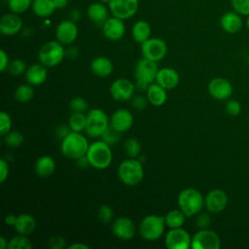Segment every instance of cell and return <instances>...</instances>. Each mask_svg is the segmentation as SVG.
<instances>
[{
    "instance_id": "cell-1",
    "label": "cell",
    "mask_w": 249,
    "mask_h": 249,
    "mask_svg": "<svg viewBox=\"0 0 249 249\" xmlns=\"http://www.w3.org/2000/svg\"><path fill=\"white\" fill-rule=\"evenodd\" d=\"M89 146L88 140L81 132L71 131L61 140L60 150L65 158L79 160L80 158L86 156Z\"/></svg>"
},
{
    "instance_id": "cell-2",
    "label": "cell",
    "mask_w": 249,
    "mask_h": 249,
    "mask_svg": "<svg viewBox=\"0 0 249 249\" xmlns=\"http://www.w3.org/2000/svg\"><path fill=\"white\" fill-rule=\"evenodd\" d=\"M204 205V197L201 193L194 188H187L182 190L178 195L179 209L187 217L198 214Z\"/></svg>"
},
{
    "instance_id": "cell-3",
    "label": "cell",
    "mask_w": 249,
    "mask_h": 249,
    "mask_svg": "<svg viewBox=\"0 0 249 249\" xmlns=\"http://www.w3.org/2000/svg\"><path fill=\"white\" fill-rule=\"evenodd\" d=\"M86 156L89 160V164L96 169L107 168L113 159L110 145L102 140L91 143L89 146Z\"/></svg>"
},
{
    "instance_id": "cell-4",
    "label": "cell",
    "mask_w": 249,
    "mask_h": 249,
    "mask_svg": "<svg viewBox=\"0 0 249 249\" xmlns=\"http://www.w3.org/2000/svg\"><path fill=\"white\" fill-rule=\"evenodd\" d=\"M159 68L156 61L143 57L135 66V80L136 88L141 90H147L148 87L156 81Z\"/></svg>"
},
{
    "instance_id": "cell-5",
    "label": "cell",
    "mask_w": 249,
    "mask_h": 249,
    "mask_svg": "<svg viewBox=\"0 0 249 249\" xmlns=\"http://www.w3.org/2000/svg\"><path fill=\"white\" fill-rule=\"evenodd\" d=\"M120 180L126 186H136L144 177V169L141 162L135 159L123 160L118 168Z\"/></svg>"
},
{
    "instance_id": "cell-6",
    "label": "cell",
    "mask_w": 249,
    "mask_h": 249,
    "mask_svg": "<svg viewBox=\"0 0 249 249\" xmlns=\"http://www.w3.org/2000/svg\"><path fill=\"white\" fill-rule=\"evenodd\" d=\"M65 54V50L60 42L49 41L40 48L38 59L46 67H53L62 61Z\"/></svg>"
},
{
    "instance_id": "cell-7",
    "label": "cell",
    "mask_w": 249,
    "mask_h": 249,
    "mask_svg": "<svg viewBox=\"0 0 249 249\" xmlns=\"http://www.w3.org/2000/svg\"><path fill=\"white\" fill-rule=\"evenodd\" d=\"M164 226V216L147 215L139 224V233L146 240H157L162 235Z\"/></svg>"
},
{
    "instance_id": "cell-8",
    "label": "cell",
    "mask_w": 249,
    "mask_h": 249,
    "mask_svg": "<svg viewBox=\"0 0 249 249\" xmlns=\"http://www.w3.org/2000/svg\"><path fill=\"white\" fill-rule=\"evenodd\" d=\"M109 125V119L103 110L93 108L88 111L86 132L89 136L100 137Z\"/></svg>"
},
{
    "instance_id": "cell-9",
    "label": "cell",
    "mask_w": 249,
    "mask_h": 249,
    "mask_svg": "<svg viewBox=\"0 0 249 249\" xmlns=\"http://www.w3.org/2000/svg\"><path fill=\"white\" fill-rule=\"evenodd\" d=\"M220 247V236L214 231L202 229L197 231L192 237L191 248L193 249H219Z\"/></svg>"
},
{
    "instance_id": "cell-10",
    "label": "cell",
    "mask_w": 249,
    "mask_h": 249,
    "mask_svg": "<svg viewBox=\"0 0 249 249\" xmlns=\"http://www.w3.org/2000/svg\"><path fill=\"white\" fill-rule=\"evenodd\" d=\"M141 53L143 57L157 62L166 55L167 46L160 38H149L141 44Z\"/></svg>"
},
{
    "instance_id": "cell-11",
    "label": "cell",
    "mask_w": 249,
    "mask_h": 249,
    "mask_svg": "<svg viewBox=\"0 0 249 249\" xmlns=\"http://www.w3.org/2000/svg\"><path fill=\"white\" fill-rule=\"evenodd\" d=\"M164 243L168 249H188L191 247L192 237L182 228L170 229L165 234Z\"/></svg>"
},
{
    "instance_id": "cell-12",
    "label": "cell",
    "mask_w": 249,
    "mask_h": 249,
    "mask_svg": "<svg viewBox=\"0 0 249 249\" xmlns=\"http://www.w3.org/2000/svg\"><path fill=\"white\" fill-rule=\"evenodd\" d=\"M109 10L114 17L127 19L133 17L138 10V0H111Z\"/></svg>"
},
{
    "instance_id": "cell-13",
    "label": "cell",
    "mask_w": 249,
    "mask_h": 249,
    "mask_svg": "<svg viewBox=\"0 0 249 249\" xmlns=\"http://www.w3.org/2000/svg\"><path fill=\"white\" fill-rule=\"evenodd\" d=\"M134 88L135 86L131 81L124 78H120L112 83L110 87V93L117 101H126L132 97Z\"/></svg>"
},
{
    "instance_id": "cell-14",
    "label": "cell",
    "mask_w": 249,
    "mask_h": 249,
    "mask_svg": "<svg viewBox=\"0 0 249 249\" xmlns=\"http://www.w3.org/2000/svg\"><path fill=\"white\" fill-rule=\"evenodd\" d=\"M209 94L217 100L229 99L232 93V86L225 78L217 77L212 79L207 87Z\"/></svg>"
},
{
    "instance_id": "cell-15",
    "label": "cell",
    "mask_w": 249,
    "mask_h": 249,
    "mask_svg": "<svg viewBox=\"0 0 249 249\" xmlns=\"http://www.w3.org/2000/svg\"><path fill=\"white\" fill-rule=\"evenodd\" d=\"M228 200L229 198L226 192L220 189H215L206 195L204 198V205L209 212L220 213L227 207Z\"/></svg>"
},
{
    "instance_id": "cell-16",
    "label": "cell",
    "mask_w": 249,
    "mask_h": 249,
    "mask_svg": "<svg viewBox=\"0 0 249 249\" xmlns=\"http://www.w3.org/2000/svg\"><path fill=\"white\" fill-rule=\"evenodd\" d=\"M113 233L120 239L128 240L131 239L136 232L135 225L128 217H118L112 224Z\"/></svg>"
},
{
    "instance_id": "cell-17",
    "label": "cell",
    "mask_w": 249,
    "mask_h": 249,
    "mask_svg": "<svg viewBox=\"0 0 249 249\" xmlns=\"http://www.w3.org/2000/svg\"><path fill=\"white\" fill-rule=\"evenodd\" d=\"M55 36L62 45H70L78 37V27L75 21L68 19L58 23L55 28Z\"/></svg>"
},
{
    "instance_id": "cell-18",
    "label": "cell",
    "mask_w": 249,
    "mask_h": 249,
    "mask_svg": "<svg viewBox=\"0 0 249 249\" xmlns=\"http://www.w3.org/2000/svg\"><path fill=\"white\" fill-rule=\"evenodd\" d=\"M102 30L104 36L110 41L120 40L125 32V25L124 19L117 17L108 18L107 20L102 24Z\"/></svg>"
},
{
    "instance_id": "cell-19",
    "label": "cell",
    "mask_w": 249,
    "mask_h": 249,
    "mask_svg": "<svg viewBox=\"0 0 249 249\" xmlns=\"http://www.w3.org/2000/svg\"><path fill=\"white\" fill-rule=\"evenodd\" d=\"M110 124L121 133L128 130L133 124V116L126 109H119L113 113L110 119Z\"/></svg>"
},
{
    "instance_id": "cell-20",
    "label": "cell",
    "mask_w": 249,
    "mask_h": 249,
    "mask_svg": "<svg viewBox=\"0 0 249 249\" xmlns=\"http://www.w3.org/2000/svg\"><path fill=\"white\" fill-rule=\"evenodd\" d=\"M22 27V21L18 14L11 13L2 16L0 18V31L6 36L16 35L20 31Z\"/></svg>"
},
{
    "instance_id": "cell-21",
    "label": "cell",
    "mask_w": 249,
    "mask_h": 249,
    "mask_svg": "<svg viewBox=\"0 0 249 249\" xmlns=\"http://www.w3.org/2000/svg\"><path fill=\"white\" fill-rule=\"evenodd\" d=\"M243 21L241 15L235 11L226 12L220 18V25L222 29L230 34H234L238 32L242 27Z\"/></svg>"
},
{
    "instance_id": "cell-22",
    "label": "cell",
    "mask_w": 249,
    "mask_h": 249,
    "mask_svg": "<svg viewBox=\"0 0 249 249\" xmlns=\"http://www.w3.org/2000/svg\"><path fill=\"white\" fill-rule=\"evenodd\" d=\"M179 80L178 72L170 67L159 69L156 77V83L165 89H172L176 88L179 84Z\"/></svg>"
},
{
    "instance_id": "cell-23",
    "label": "cell",
    "mask_w": 249,
    "mask_h": 249,
    "mask_svg": "<svg viewBox=\"0 0 249 249\" xmlns=\"http://www.w3.org/2000/svg\"><path fill=\"white\" fill-rule=\"evenodd\" d=\"M48 77V71L45 65L42 63H36L29 66L25 71V78L29 85L40 86Z\"/></svg>"
},
{
    "instance_id": "cell-24",
    "label": "cell",
    "mask_w": 249,
    "mask_h": 249,
    "mask_svg": "<svg viewBox=\"0 0 249 249\" xmlns=\"http://www.w3.org/2000/svg\"><path fill=\"white\" fill-rule=\"evenodd\" d=\"M90 69L96 76L104 78L112 74L114 67L112 61L109 58L105 56H98L91 60Z\"/></svg>"
},
{
    "instance_id": "cell-25",
    "label": "cell",
    "mask_w": 249,
    "mask_h": 249,
    "mask_svg": "<svg viewBox=\"0 0 249 249\" xmlns=\"http://www.w3.org/2000/svg\"><path fill=\"white\" fill-rule=\"evenodd\" d=\"M146 91V96L149 103L154 106H161L165 103L167 99L166 89L157 83L151 84Z\"/></svg>"
},
{
    "instance_id": "cell-26",
    "label": "cell",
    "mask_w": 249,
    "mask_h": 249,
    "mask_svg": "<svg viewBox=\"0 0 249 249\" xmlns=\"http://www.w3.org/2000/svg\"><path fill=\"white\" fill-rule=\"evenodd\" d=\"M89 18L96 23V24H103L108 18V9L101 2H94L90 4L87 11Z\"/></svg>"
},
{
    "instance_id": "cell-27",
    "label": "cell",
    "mask_w": 249,
    "mask_h": 249,
    "mask_svg": "<svg viewBox=\"0 0 249 249\" xmlns=\"http://www.w3.org/2000/svg\"><path fill=\"white\" fill-rule=\"evenodd\" d=\"M14 228L18 234L29 235L36 228V221L32 215L20 214L18 216Z\"/></svg>"
},
{
    "instance_id": "cell-28",
    "label": "cell",
    "mask_w": 249,
    "mask_h": 249,
    "mask_svg": "<svg viewBox=\"0 0 249 249\" xmlns=\"http://www.w3.org/2000/svg\"><path fill=\"white\" fill-rule=\"evenodd\" d=\"M55 168L54 160L50 156L40 157L35 163V172L40 177H48L52 175Z\"/></svg>"
},
{
    "instance_id": "cell-29",
    "label": "cell",
    "mask_w": 249,
    "mask_h": 249,
    "mask_svg": "<svg viewBox=\"0 0 249 249\" xmlns=\"http://www.w3.org/2000/svg\"><path fill=\"white\" fill-rule=\"evenodd\" d=\"M131 35L135 42L142 44L151 36V26L146 20L136 21L131 29Z\"/></svg>"
},
{
    "instance_id": "cell-30",
    "label": "cell",
    "mask_w": 249,
    "mask_h": 249,
    "mask_svg": "<svg viewBox=\"0 0 249 249\" xmlns=\"http://www.w3.org/2000/svg\"><path fill=\"white\" fill-rule=\"evenodd\" d=\"M31 7L33 13L40 18H48L55 10L53 0H33Z\"/></svg>"
},
{
    "instance_id": "cell-31",
    "label": "cell",
    "mask_w": 249,
    "mask_h": 249,
    "mask_svg": "<svg viewBox=\"0 0 249 249\" xmlns=\"http://www.w3.org/2000/svg\"><path fill=\"white\" fill-rule=\"evenodd\" d=\"M186 217L187 216L183 213L182 210H171L167 212L166 215L164 216L165 226H167L170 229L181 228L185 223Z\"/></svg>"
},
{
    "instance_id": "cell-32",
    "label": "cell",
    "mask_w": 249,
    "mask_h": 249,
    "mask_svg": "<svg viewBox=\"0 0 249 249\" xmlns=\"http://www.w3.org/2000/svg\"><path fill=\"white\" fill-rule=\"evenodd\" d=\"M68 125L72 131L81 132L86 130L87 115L85 113H73L69 118Z\"/></svg>"
},
{
    "instance_id": "cell-33",
    "label": "cell",
    "mask_w": 249,
    "mask_h": 249,
    "mask_svg": "<svg viewBox=\"0 0 249 249\" xmlns=\"http://www.w3.org/2000/svg\"><path fill=\"white\" fill-rule=\"evenodd\" d=\"M33 95L34 90L31 85H20L17 88L15 91V98L20 103L28 102L33 98Z\"/></svg>"
},
{
    "instance_id": "cell-34",
    "label": "cell",
    "mask_w": 249,
    "mask_h": 249,
    "mask_svg": "<svg viewBox=\"0 0 249 249\" xmlns=\"http://www.w3.org/2000/svg\"><path fill=\"white\" fill-rule=\"evenodd\" d=\"M32 243L27 235L18 234L12 237L8 242V249H31Z\"/></svg>"
},
{
    "instance_id": "cell-35",
    "label": "cell",
    "mask_w": 249,
    "mask_h": 249,
    "mask_svg": "<svg viewBox=\"0 0 249 249\" xmlns=\"http://www.w3.org/2000/svg\"><path fill=\"white\" fill-rule=\"evenodd\" d=\"M124 148L126 155L132 159H135L141 152L140 142L136 138H133V137L127 138L125 140V142L124 144Z\"/></svg>"
},
{
    "instance_id": "cell-36",
    "label": "cell",
    "mask_w": 249,
    "mask_h": 249,
    "mask_svg": "<svg viewBox=\"0 0 249 249\" xmlns=\"http://www.w3.org/2000/svg\"><path fill=\"white\" fill-rule=\"evenodd\" d=\"M33 0H8V6L11 12L15 14H22L30 6H32Z\"/></svg>"
},
{
    "instance_id": "cell-37",
    "label": "cell",
    "mask_w": 249,
    "mask_h": 249,
    "mask_svg": "<svg viewBox=\"0 0 249 249\" xmlns=\"http://www.w3.org/2000/svg\"><path fill=\"white\" fill-rule=\"evenodd\" d=\"M101 140L107 143L108 145H113L117 143L121 138V132L115 129L111 124L106 128L103 134L100 136Z\"/></svg>"
},
{
    "instance_id": "cell-38",
    "label": "cell",
    "mask_w": 249,
    "mask_h": 249,
    "mask_svg": "<svg viewBox=\"0 0 249 249\" xmlns=\"http://www.w3.org/2000/svg\"><path fill=\"white\" fill-rule=\"evenodd\" d=\"M5 143L11 148H17L19 147L23 143V135L17 130L9 131L5 135Z\"/></svg>"
},
{
    "instance_id": "cell-39",
    "label": "cell",
    "mask_w": 249,
    "mask_h": 249,
    "mask_svg": "<svg viewBox=\"0 0 249 249\" xmlns=\"http://www.w3.org/2000/svg\"><path fill=\"white\" fill-rule=\"evenodd\" d=\"M69 107L73 113H85L89 108V104L85 98L77 96L70 100Z\"/></svg>"
},
{
    "instance_id": "cell-40",
    "label": "cell",
    "mask_w": 249,
    "mask_h": 249,
    "mask_svg": "<svg viewBox=\"0 0 249 249\" xmlns=\"http://www.w3.org/2000/svg\"><path fill=\"white\" fill-rule=\"evenodd\" d=\"M8 70L13 76H18L26 71V66L22 59L16 58L10 62L8 66Z\"/></svg>"
},
{
    "instance_id": "cell-41",
    "label": "cell",
    "mask_w": 249,
    "mask_h": 249,
    "mask_svg": "<svg viewBox=\"0 0 249 249\" xmlns=\"http://www.w3.org/2000/svg\"><path fill=\"white\" fill-rule=\"evenodd\" d=\"M12 127V119L10 115L4 111L0 113V134L5 136Z\"/></svg>"
},
{
    "instance_id": "cell-42",
    "label": "cell",
    "mask_w": 249,
    "mask_h": 249,
    "mask_svg": "<svg viewBox=\"0 0 249 249\" xmlns=\"http://www.w3.org/2000/svg\"><path fill=\"white\" fill-rule=\"evenodd\" d=\"M233 11L241 16L249 15V0H231Z\"/></svg>"
},
{
    "instance_id": "cell-43",
    "label": "cell",
    "mask_w": 249,
    "mask_h": 249,
    "mask_svg": "<svg viewBox=\"0 0 249 249\" xmlns=\"http://www.w3.org/2000/svg\"><path fill=\"white\" fill-rule=\"evenodd\" d=\"M97 215H98V218H99V220L101 222L108 223V222H110L113 219L114 211H113V209L109 205L104 204V205H101L98 208Z\"/></svg>"
},
{
    "instance_id": "cell-44",
    "label": "cell",
    "mask_w": 249,
    "mask_h": 249,
    "mask_svg": "<svg viewBox=\"0 0 249 249\" xmlns=\"http://www.w3.org/2000/svg\"><path fill=\"white\" fill-rule=\"evenodd\" d=\"M225 109H226V112L230 116L235 117V116L239 115V113L241 111V105H240V103L237 100L230 99L229 101H227Z\"/></svg>"
},
{
    "instance_id": "cell-45",
    "label": "cell",
    "mask_w": 249,
    "mask_h": 249,
    "mask_svg": "<svg viewBox=\"0 0 249 249\" xmlns=\"http://www.w3.org/2000/svg\"><path fill=\"white\" fill-rule=\"evenodd\" d=\"M211 223V217L208 213H199L196 219V226L199 229H208Z\"/></svg>"
},
{
    "instance_id": "cell-46",
    "label": "cell",
    "mask_w": 249,
    "mask_h": 249,
    "mask_svg": "<svg viewBox=\"0 0 249 249\" xmlns=\"http://www.w3.org/2000/svg\"><path fill=\"white\" fill-rule=\"evenodd\" d=\"M148 99L147 97L145 98L144 96L142 95H137V96H134L132 98V101H131V105L134 109L136 110H144L146 107H147V104H148Z\"/></svg>"
},
{
    "instance_id": "cell-47",
    "label": "cell",
    "mask_w": 249,
    "mask_h": 249,
    "mask_svg": "<svg viewBox=\"0 0 249 249\" xmlns=\"http://www.w3.org/2000/svg\"><path fill=\"white\" fill-rule=\"evenodd\" d=\"M49 246L52 249H62L65 247V240L63 237L58 235L53 236L49 240Z\"/></svg>"
},
{
    "instance_id": "cell-48",
    "label": "cell",
    "mask_w": 249,
    "mask_h": 249,
    "mask_svg": "<svg viewBox=\"0 0 249 249\" xmlns=\"http://www.w3.org/2000/svg\"><path fill=\"white\" fill-rule=\"evenodd\" d=\"M9 175V165L8 162L1 159L0 160V183H4Z\"/></svg>"
},
{
    "instance_id": "cell-49",
    "label": "cell",
    "mask_w": 249,
    "mask_h": 249,
    "mask_svg": "<svg viewBox=\"0 0 249 249\" xmlns=\"http://www.w3.org/2000/svg\"><path fill=\"white\" fill-rule=\"evenodd\" d=\"M10 64L8 54L4 50L0 51V71L4 72L6 69H8V66Z\"/></svg>"
},
{
    "instance_id": "cell-50",
    "label": "cell",
    "mask_w": 249,
    "mask_h": 249,
    "mask_svg": "<svg viewBox=\"0 0 249 249\" xmlns=\"http://www.w3.org/2000/svg\"><path fill=\"white\" fill-rule=\"evenodd\" d=\"M71 131H72V130L70 129L69 125H68V126H66V125H60V126L56 129V132H55V133H56V136L62 140V139H63L64 137H66Z\"/></svg>"
},
{
    "instance_id": "cell-51",
    "label": "cell",
    "mask_w": 249,
    "mask_h": 249,
    "mask_svg": "<svg viewBox=\"0 0 249 249\" xmlns=\"http://www.w3.org/2000/svg\"><path fill=\"white\" fill-rule=\"evenodd\" d=\"M17 219H18V216L14 215V214H9L5 217L4 219V222L6 225L8 226H11V227H14L16 225V222H17Z\"/></svg>"
},
{
    "instance_id": "cell-52",
    "label": "cell",
    "mask_w": 249,
    "mask_h": 249,
    "mask_svg": "<svg viewBox=\"0 0 249 249\" xmlns=\"http://www.w3.org/2000/svg\"><path fill=\"white\" fill-rule=\"evenodd\" d=\"M69 0H53L55 9H63L68 5Z\"/></svg>"
},
{
    "instance_id": "cell-53",
    "label": "cell",
    "mask_w": 249,
    "mask_h": 249,
    "mask_svg": "<svg viewBox=\"0 0 249 249\" xmlns=\"http://www.w3.org/2000/svg\"><path fill=\"white\" fill-rule=\"evenodd\" d=\"M80 18H81V12H80L79 10L75 9V10H73V11L70 13V19H71V20H73V21L76 22L77 20L80 19Z\"/></svg>"
},
{
    "instance_id": "cell-54",
    "label": "cell",
    "mask_w": 249,
    "mask_h": 249,
    "mask_svg": "<svg viewBox=\"0 0 249 249\" xmlns=\"http://www.w3.org/2000/svg\"><path fill=\"white\" fill-rule=\"evenodd\" d=\"M68 248L69 249H89V247L84 243H73Z\"/></svg>"
},
{
    "instance_id": "cell-55",
    "label": "cell",
    "mask_w": 249,
    "mask_h": 249,
    "mask_svg": "<svg viewBox=\"0 0 249 249\" xmlns=\"http://www.w3.org/2000/svg\"><path fill=\"white\" fill-rule=\"evenodd\" d=\"M8 248V241L4 236L0 237V249Z\"/></svg>"
},
{
    "instance_id": "cell-56",
    "label": "cell",
    "mask_w": 249,
    "mask_h": 249,
    "mask_svg": "<svg viewBox=\"0 0 249 249\" xmlns=\"http://www.w3.org/2000/svg\"><path fill=\"white\" fill-rule=\"evenodd\" d=\"M111 0H99V2H101V3H104V4H109V2H110Z\"/></svg>"
},
{
    "instance_id": "cell-57",
    "label": "cell",
    "mask_w": 249,
    "mask_h": 249,
    "mask_svg": "<svg viewBox=\"0 0 249 249\" xmlns=\"http://www.w3.org/2000/svg\"><path fill=\"white\" fill-rule=\"evenodd\" d=\"M246 26L249 29V15L247 16V19H246Z\"/></svg>"
},
{
    "instance_id": "cell-58",
    "label": "cell",
    "mask_w": 249,
    "mask_h": 249,
    "mask_svg": "<svg viewBox=\"0 0 249 249\" xmlns=\"http://www.w3.org/2000/svg\"><path fill=\"white\" fill-rule=\"evenodd\" d=\"M247 62H248V65H249V54H248V57H247Z\"/></svg>"
}]
</instances>
